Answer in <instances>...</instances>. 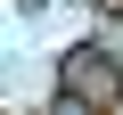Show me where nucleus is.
Segmentation results:
<instances>
[{"label": "nucleus", "mask_w": 123, "mask_h": 115, "mask_svg": "<svg viewBox=\"0 0 123 115\" xmlns=\"http://www.w3.org/2000/svg\"><path fill=\"white\" fill-rule=\"evenodd\" d=\"M115 90H123V74H115L107 49H90V41L66 49V66H57V107H66V115H74L82 99H115Z\"/></svg>", "instance_id": "obj_1"}]
</instances>
